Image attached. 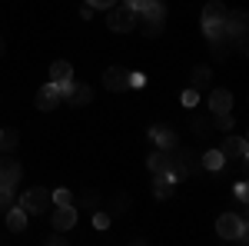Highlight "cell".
<instances>
[{"label": "cell", "mask_w": 249, "mask_h": 246, "mask_svg": "<svg viewBox=\"0 0 249 246\" xmlns=\"http://www.w3.org/2000/svg\"><path fill=\"white\" fill-rule=\"evenodd\" d=\"M143 17V30H146V37H160L163 34V20H166V7L160 3V0H146L140 10H136V20Z\"/></svg>", "instance_id": "obj_1"}, {"label": "cell", "mask_w": 249, "mask_h": 246, "mask_svg": "<svg viewBox=\"0 0 249 246\" xmlns=\"http://www.w3.org/2000/svg\"><path fill=\"white\" fill-rule=\"evenodd\" d=\"M107 27L116 30V34L133 30V27H136V10L130 7V3H120V0H116L113 7H110V14H107Z\"/></svg>", "instance_id": "obj_2"}, {"label": "cell", "mask_w": 249, "mask_h": 246, "mask_svg": "<svg viewBox=\"0 0 249 246\" xmlns=\"http://www.w3.org/2000/svg\"><path fill=\"white\" fill-rule=\"evenodd\" d=\"M20 207L27 209V213H50V207H53V196H50V189H43V187H34V189H27L23 196H20Z\"/></svg>", "instance_id": "obj_3"}, {"label": "cell", "mask_w": 249, "mask_h": 246, "mask_svg": "<svg viewBox=\"0 0 249 246\" xmlns=\"http://www.w3.org/2000/svg\"><path fill=\"white\" fill-rule=\"evenodd\" d=\"M216 233H219L223 240H236L239 233H246V220H243L239 213H223V216L216 220Z\"/></svg>", "instance_id": "obj_4"}, {"label": "cell", "mask_w": 249, "mask_h": 246, "mask_svg": "<svg viewBox=\"0 0 249 246\" xmlns=\"http://www.w3.org/2000/svg\"><path fill=\"white\" fill-rule=\"evenodd\" d=\"M226 34H230V37L239 43V50L246 47V14H243V10H232V14H226Z\"/></svg>", "instance_id": "obj_5"}, {"label": "cell", "mask_w": 249, "mask_h": 246, "mask_svg": "<svg viewBox=\"0 0 249 246\" xmlns=\"http://www.w3.org/2000/svg\"><path fill=\"white\" fill-rule=\"evenodd\" d=\"M50 223H53V229H57V233L73 229V223H77V209H73V207H57L53 213H50Z\"/></svg>", "instance_id": "obj_6"}, {"label": "cell", "mask_w": 249, "mask_h": 246, "mask_svg": "<svg viewBox=\"0 0 249 246\" xmlns=\"http://www.w3.org/2000/svg\"><path fill=\"white\" fill-rule=\"evenodd\" d=\"M60 100H63V96H60L57 83H43V87H40V94H37V107L40 110H57Z\"/></svg>", "instance_id": "obj_7"}, {"label": "cell", "mask_w": 249, "mask_h": 246, "mask_svg": "<svg viewBox=\"0 0 249 246\" xmlns=\"http://www.w3.org/2000/svg\"><path fill=\"white\" fill-rule=\"evenodd\" d=\"M23 170L17 160H0V187H17Z\"/></svg>", "instance_id": "obj_8"}, {"label": "cell", "mask_w": 249, "mask_h": 246, "mask_svg": "<svg viewBox=\"0 0 249 246\" xmlns=\"http://www.w3.org/2000/svg\"><path fill=\"white\" fill-rule=\"evenodd\" d=\"M219 153H223V160H232V156H246V140L243 136H226L223 143H219Z\"/></svg>", "instance_id": "obj_9"}, {"label": "cell", "mask_w": 249, "mask_h": 246, "mask_svg": "<svg viewBox=\"0 0 249 246\" xmlns=\"http://www.w3.org/2000/svg\"><path fill=\"white\" fill-rule=\"evenodd\" d=\"M103 87H107V90H113V94L126 90V87H130V83H126V70H120V67H110V70L103 74Z\"/></svg>", "instance_id": "obj_10"}, {"label": "cell", "mask_w": 249, "mask_h": 246, "mask_svg": "<svg viewBox=\"0 0 249 246\" xmlns=\"http://www.w3.org/2000/svg\"><path fill=\"white\" fill-rule=\"evenodd\" d=\"M150 140H156L160 150H173L176 147V133L170 127H150Z\"/></svg>", "instance_id": "obj_11"}, {"label": "cell", "mask_w": 249, "mask_h": 246, "mask_svg": "<svg viewBox=\"0 0 249 246\" xmlns=\"http://www.w3.org/2000/svg\"><path fill=\"white\" fill-rule=\"evenodd\" d=\"M232 110V94L230 90H213L210 94V114H226Z\"/></svg>", "instance_id": "obj_12"}, {"label": "cell", "mask_w": 249, "mask_h": 246, "mask_svg": "<svg viewBox=\"0 0 249 246\" xmlns=\"http://www.w3.org/2000/svg\"><path fill=\"white\" fill-rule=\"evenodd\" d=\"M7 229H10V233H23V229H27V209L23 207L7 209Z\"/></svg>", "instance_id": "obj_13"}, {"label": "cell", "mask_w": 249, "mask_h": 246, "mask_svg": "<svg viewBox=\"0 0 249 246\" xmlns=\"http://www.w3.org/2000/svg\"><path fill=\"white\" fill-rule=\"evenodd\" d=\"M173 150H176V147H173ZM173 150H156L153 156H150V170H153V173H166V170H170Z\"/></svg>", "instance_id": "obj_14"}, {"label": "cell", "mask_w": 249, "mask_h": 246, "mask_svg": "<svg viewBox=\"0 0 249 246\" xmlns=\"http://www.w3.org/2000/svg\"><path fill=\"white\" fill-rule=\"evenodd\" d=\"M199 167H203V170H210V173H219L223 167H226V160H223V153H219V150H210V153H203Z\"/></svg>", "instance_id": "obj_15"}, {"label": "cell", "mask_w": 249, "mask_h": 246, "mask_svg": "<svg viewBox=\"0 0 249 246\" xmlns=\"http://www.w3.org/2000/svg\"><path fill=\"white\" fill-rule=\"evenodd\" d=\"M226 3H219V0H210L206 7H203V23H210V20H226Z\"/></svg>", "instance_id": "obj_16"}, {"label": "cell", "mask_w": 249, "mask_h": 246, "mask_svg": "<svg viewBox=\"0 0 249 246\" xmlns=\"http://www.w3.org/2000/svg\"><path fill=\"white\" fill-rule=\"evenodd\" d=\"M73 70H70V63L67 60H57V63H50V83H63V80H70Z\"/></svg>", "instance_id": "obj_17"}, {"label": "cell", "mask_w": 249, "mask_h": 246, "mask_svg": "<svg viewBox=\"0 0 249 246\" xmlns=\"http://www.w3.org/2000/svg\"><path fill=\"white\" fill-rule=\"evenodd\" d=\"M90 100H93V90H90V87H73V94H70V103H73V107H87V103H90Z\"/></svg>", "instance_id": "obj_18"}, {"label": "cell", "mask_w": 249, "mask_h": 246, "mask_svg": "<svg viewBox=\"0 0 249 246\" xmlns=\"http://www.w3.org/2000/svg\"><path fill=\"white\" fill-rule=\"evenodd\" d=\"M153 180H156V196H160V200L170 196V189H173V176L170 173H153Z\"/></svg>", "instance_id": "obj_19"}, {"label": "cell", "mask_w": 249, "mask_h": 246, "mask_svg": "<svg viewBox=\"0 0 249 246\" xmlns=\"http://www.w3.org/2000/svg\"><path fill=\"white\" fill-rule=\"evenodd\" d=\"M17 143H20L17 133H10V130L0 133V153H14V150H17Z\"/></svg>", "instance_id": "obj_20"}, {"label": "cell", "mask_w": 249, "mask_h": 246, "mask_svg": "<svg viewBox=\"0 0 249 246\" xmlns=\"http://www.w3.org/2000/svg\"><path fill=\"white\" fill-rule=\"evenodd\" d=\"M210 83V67H196L193 70V90H199V87H206Z\"/></svg>", "instance_id": "obj_21"}, {"label": "cell", "mask_w": 249, "mask_h": 246, "mask_svg": "<svg viewBox=\"0 0 249 246\" xmlns=\"http://www.w3.org/2000/svg\"><path fill=\"white\" fill-rule=\"evenodd\" d=\"M50 196H53L57 207H73V193H70V189H53Z\"/></svg>", "instance_id": "obj_22"}, {"label": "cell", "mask_w": 249, "mask_h": 246, "mask_svg": "<svg viewBox=\"0 0 249 246\" xmlns=\"http://www.w3.org/2000/svg\"><path fill=\"white\" fill-rule=\"evenodd\" d=\"M14 207V187H0V209Z\"/></svg>", "instance_id": "obj_23"}, {"label": "cell", "mask_w": 249, "mask_h": 246, "mask_svg": "<svg viewBox=\"0 0 249 246\" xmlns=\"http://www.w3.org/2000/svg\"><path fill=\"white\" fill-rule=\"evenodd\" d=\"M213 116H216L213 123H216L219 130H230V127H232V116H230V110H226V114H213Z\"/></svg>", "instance_id": "obj_24"}, {"label": "cell", "mask_w": 249, "mask_h": 246, "mask_svg": "<svg viewBox=\"0 0 249 246\" xmlns=\"http://www.w3.org/2000/svg\"><path fill=\"white\" fill-rule=\"evenodd\" d=\"M80 200H83V207L96 209V203H100V193H93V189H87V193H83V196H80Z\"/></svg>", "instance_id": "obj_25"}, {"label": "cell", "mask_w": 249, "mask_h": 246, "mask_svg": "<svg viewBox=\"0 0 249 246\" xmlns=\"http://www.w3.org/2000/svg\"><path fill=\"white\" fill-rule=\"evenodd\" d=\"M196 103H199V90H186V94H183V107H196Z\"/></svg>", "instance_id": "obj_26"}, {"label": "cell", "mask_w": 249, "mask_h": 246, "mask_svg": "<svg viewBox=\"0 0 249 246\" xmlns=\"http://www.w3.org/2000/svg\"><path fill=\"white\" fill-rule=\"evenodd\" d=\"M93 227L96 229H107V227H110V216H107V213H93Z\"/></svg>", "instance_id": "obj_27"}, {"label": "cell", "mask_w": 249, "mask_h": 246, "mask_svg": "<svg viewBox=\"0 0 249 246\" xmlns=\"http://www.w3.org/2000/svg\"><path fill=\"white\" fill-rule=\"evenodd\" d=\"M87 3H90L93 10H110V7H113L116 0H87Z\"/></svg>", "instance_id": "obj_28"}, {"label": "cell", "mask_w": 249, "mask_h": 246, "mask_svg": "<svg viewBox=\"0 0 249 246\" xmlns=\"http://www.w3.org/2000/svg\"><path fill=\"white\" fill-rule=\"evenodd\" d=\"M206 130H210L206 120H193V133H203V136H206Z\"/></svg>", "instance_id": "obj_29"}, {"label": "cell", "mask_w": 249, "mask_h": 246, "mask_svg": "<svg viewBox=\"0 0 249 246\" xmlns=\"http://www.w3.org/2000/svg\"><path fill=\"white\" fill-rule=\"evenodd\" d=\"M126 207H130V200H126V196H116V200H113V209H116V213H120V209H126Z\"/></svg>", "instance_id": "obj_30"}, {"label": "cell", "mask_w": 249, "mask_h": 246, "mask_svg": "<svg viewBox=\"0 0 249 246\" xmlns=\"http://www.w3.org/2000/svg\"><path fill=\"white\" fill-rule=\"evenodd\" d=\"M236 200L246 203V183H236Z\"/></svg>", "instance_id": "obj_31"}, {"label": "cell", "mask_w": 249, "mask_h": 246, "mask_svg": "<svg viewBox=\"0 0 249 246\" xmlns=\"http://www.w3.org/2000/svg\"><path fill=\"white\" fill-rule=\"evenodd\" d=\"M47 243H50V246H60V243H63V236H60V233H53V236H47Z\"/></svg>", "instance_id": "obj_32"}, {"label": "cell", "mask_w": 249, "mask_h": 246, "mask_svg": "<svg viewBox=\"0 0 249 246\" xmlns=\"http://www.w3.org/2000/svg\"><path fill=\"white\" fill-rule=\"evenodd\" d=\"M123 3H130V7H133V10H140V7H143V3H146V0H123Z\"/></svg>", "instance_id": "obj_33"}, {"label": "cell", "mask_w": 249, "mask_h": 246, "mask_svg": "<svg viewBox=\"0 0 249 246\" xmlns=\"http://www.w3.org/2000/svg\"><path fill=\"white\" fill-rule=\"evenodd\" d=\"M0 57H3V40H0Z\"/></svg>", "instance_id": "obj_34"}]
</instances>
